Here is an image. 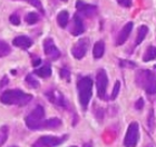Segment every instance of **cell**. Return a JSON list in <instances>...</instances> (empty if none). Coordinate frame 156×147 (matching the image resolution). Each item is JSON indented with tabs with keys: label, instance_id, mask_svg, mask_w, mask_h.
<instances>
[{
	"label": "cell",
	"instance_id": "obj_1",
	"mask_svg": "<svg viewBox=\"0 0 156 147\" xmlns=\"http://www.w3.org/2000/svg\"><path fill=\"white\" fill-rule=\"evenodd\" d=\"M33 99L30 94H26L20 89H8L3 92L0 96V101L5 105H16V106H25L29 104Z\"/></svg>",
	"mask_w": 156,
	"mask_h": 147
},
{
	"label": "cell",
	"instance_id": "obj_2",
	"mask_svg": "<svg viewBox=\"0 0 156 147\" xmlns=\"http://www.w3.org/2000/svg\"><path fill=\"white\" fill-rule=\"evenodd\" d=\"M135 82L150 95L156 94V76L148 69L140 70L135 76Z\"/></svg>",
	"mask_w": 156,
	"mask_h": 147
},
{
	"label": "cell",
	"instance_id": "obj_3",
	"mask_svg": "<svg viewBox=\"0 0 156 147\" xmlns=\"http://www.w3.org/2000/svg\"><path fill=\"white\" fill-rule=\"evenodd\" d=\"M78 97L83 109H87L93 95V80L90 77H83L77 82Z\"/></svg>",
	"mask_w": 156,
	"mask_h": 147
},
{
	"label": "cell",
	"instance_id": "obj_4",
	"mask_svg": "<svg viewBox=\"0 0 156 147\" xmlns=\"http://www.w3.org/2000/svg\"><path fill=\"white\" fill-rule=\"evenodd\" d=\"M44 117H45V109L42 106L38 105L26 117V119H25L26 126L31 131H39V126L41 124V121H44Z\"/></svg>",
	"mask_w": 156,
	"mask_h": 147
},
{
	"label": "cell",
	"instance_id": "obj_5",
	"mask_svg": "<svg viewBox=\"0 0 156 147\" xmlns=\"http://www.w3.org/2000/svg\"><path fill=\"white\" fill-rule=\"evenodd\" d=\"M140 138V126L136 121L130 123L127 128L126 135L124 138V146L125 147H135L137 145Z\"/></svg>",
	"mask_w": 156,
	"mask_h": 147
},
{
	"label": "cell",
	"instance_id": "obj_6",
	"mask_svg": "<svg viewBox=\"0 0 156 147\" xmlns=\"http://www.w3.org/2000/svg\"><path fill=\"white\" fill-rule=\"evenodd\" d=\"M96 86H97L98 97L105 100L106 98V90L108 86V77L104 69H99L96 75Z\"/></svg>",
	"mask_w": 156,
	"mask_h": 147
},
{
	"label": "cell",
	"instance_id": "obj_7",
	"mask_svg": "<svg viewBox=\"0 0 156 147\" xmlns=\"http://www.w3.org/2000/svg\"><path fill=\"white\" fill-rule=\"evenodd\" d=\"M67 136L64 137H56V136H41L39 137L31 147H56L59 146L65 141Z\"/></svg>",
	"mask_w": 156,
	"mask_h": 147
},
{
	"label": "cell",
	"instance_id": "obj_8",
	"mask_svg": "<svg viewBox=\"0 0 156 147\" xmlns=\"http://www.w3.org/2000/svg\"><path fill=\"white\" fill-rule=\"evenodd\" d=\"M88 46H89V40L87 38H81L74 45L72 49V54L76 59L84 58L85 55L87 54Z\"/></svg>",
	"mask_w": 156,
	"mask_h": 147
},
{
	"label": "cell",
	"instance_id": "obj_9",
	"mask_svg": "<svg viewBox=\"0 0 156 147\" xmlns=\"http://www.w3.org/2000/svg\"><path fill=\"white\" fill-rule=\"evenodd\" d=\"M44 51H45V55L47 57H49L50 59L55 60V59H58L60 57V51L58 50V48L56 47L54 40L50 39V38H47V39L44 41Z\"/></svg>",
	"mask_w": 156,
	"mask_h": 147
},
{
	"label": "cell",
	"instance_id": "obj_10",
	"mask_svg": "<svg viewBox=\"0 0 156 147\" xmlns=\"http://www.w3.org/2000/svg\"><path fill=\"white\" fill-rule=\"evenodd\" d=\"M76 8H77L78 12L84 15L85 17L91 18L97 13V7L94 5H89V3H85L81 0H77L76 2Z\"/></svg>",
	"mask_w": 156,
	"mask_h": 147
},
{
	"label": "cell",
	"instance_id": "obj_11",
	"mask_svg": "<svg viewBox=\"0 0 156 147\" xmlns=\"http://www.w3.org/2000/svg\"><path fill=\"white\" fill-rule=\"evenodd\" d=\"M46 96L49 99V101H51L52 104L57 105L59 107L66 108L67 107V101H66L65 97L62 93L58 92L57 89H50L49 92L46 93Z\"/></svg>",
	"mask_w": 156,
	"mask_h": 147
},
{
	"label": "cell",
	"instance_id": "obj_12",
	"mask_svg": "<svg viewBox=\"0 0 156 147\" xmlns=\"http://www.w3.org/2000/svg\"><path fill=\"white\" fill-rule=\"evenodd\" d=\"M133 23H127L125 26L122 28V30L119 31L118 33V36H117V39H116V45L117 46H122L125 44L127 39H128V37H129L130 33H132V30H133Z\"/></svg>",
	"mask_w": 156,
	"mask_h": 147
},
{
	"label": "cell",
	"instance_id": "obj_13",
	"mask_svg": "<svg viewBox=\"0 0 156 147\" xmlns=\"http://www.w3.org/2000/svg\"><path fill=\"white\" fill-rule=\"evenodd\" d=\"M85 31V26L83 23V19L80 18V16L78 13L74 15V20H73V26L70 29V33L74 36H79Z\"/></svg>",
	"mask_w": 156,
	"mask_h": 147
},
{
	"label": "cell",
	"instance_id": "obj_14",
	"mask_svg": "<svg viewBox=\"0 0 156 147\" xmlns=\"http://www.w3.org/2000/svg\"><path fill=\"white\" fill-rule=\"evenodd\" d=\"M12 45L18 47V48L26 50V49H29L33 46V40L27 36H18L12 40Z\"/></svg>",
	"mask_w": 156,
	"mask_h": 147
},
{
	"label": "cell",
	"instance_id": "obj_15",
	"mask_svg": "<svg viewBox=\"0 0 156 147\" xmlns=\"http://www.w3.org/2000/svg\"><path fill=\"white\" fill-rule=\"evenodd\" d=\"M62 126V121L59 118H50V119H46L42 121L40 126H39V131L41 129H56Z\"/></svg>",
	"mask_w": 156,
	"mask_h": 147
},
{
	"label": "cell",
	"instance_id": "obj_16",
	"mask_svg": "<svg viewBox=\"0 0 156 147\" xmlns=\"http://www.w3.org/2000/svg\"><path fill=\"white\" fill-rule=\"evenodd\" d=\"M105 52V44L104 41H97V43L94 45V48H93V55H94V58L99 59L104 56Z\"/></svg>",
	"mask_w": 156,
	"mask_h": 147
},
{
	"label": "cell",
	"instance_id": "obj_17",
	"mask_svg": "<svg viewBox=\"0 0 156 147\" xmlns=\"http://www.w3.org/2000/svg\"><path fill=\"white\" fill-rule=\"evenodd\" d=\"M34 72H35L37 76L41 77V78H48V77H50V75H51V67H50L49 64H46V65H44L39 69H36Z\"/></svg>",
	"mask_w": 156,
	"mask_h": 147
},
{
	"label": "cell",
	"instance_id": "obj_18",
	"mask_svg": "<svg viewBox=\"0 0 156 147\" xmlns=\"http://www.w3.org/2000/svg\"><path fill=\"white\" fill-rule=\"evenodd\" d=\"M69 21V13L66 10H62L57 15V23L62 28H66Z\"/></svg>",
	"mask_w": 156,
	"mask_h": 147
},
{
	"label": "cell",
	"instance_id": "obj_19",
	"mask_svg": "<svg viewBox=\"0 0 156 147\" xmlns=\"http://www.w3.org/2000/svg\"><path fill=\"white\" fill-rule=\"evenodd\" d=\"M147 33H148V28L147 26H140L137 30V36H136V40H135V45L138 46L140 44H142L144 39H145V37H146Z\"/></svg>",
	"mask_w": 156,
	"mask_h": 147
},
{
	"label": "cell",
	"instance_id": "obj_20",
	"mask_svg": "<svg viewBox=\"0 0 156 147\" xmlns=\"http://www.w3.org/2000/svg\"><path fill=\"white\" fill-rule=\"evenodd\" d=\"M156 59V47L151 46L147 48V50L145 51L143 56V61H151Z\"/></svg>",
	"mask_w": 156,
	"mask_h": 147
},
{
	"label": "cell",
	"instance_id": "obj_21",
	"mask_svg": "<svg viewBox=\"0 0 156 147\" xmlns=\"http://www.w3.org/2000/svg\"><path fill=\"white\" fill-rule=\"evenodd\" d=\"M8 136H9V128H8V126L0 127V147H2V145L7 142Z\"/></svg>",
	"mask_w": 156,
	"mask_h": 147
},
{
	"label": "cell",
	"instance_id": "obj_22",
	"mask_svg": "<svg viewBox=\"0 0 156 147\" xmlns=\"http://www.w3.org/2000/svg\"><path fill=\"white\" fill-rule=\"evenodd\" d=\"M11 52V48L7 43L0 40V57H6Z\"/></svg>",
	"mask_w": 156,
	"mask_h": 147
},
{
	"label": "cell",
	"instance_id": "obj_23",
	"mask_svg": "<svg viewBox=\"0 0 156 147\" xmlns=\"http://www.w3.org/2000/svg\"><path fill=\"white\" fill-rule=\"evenodd\" d=\"M26 21L29 25H35L39 21V15L36 12H29L26 16Z\"/></svg>",
	"mask_w": 156,
	"mask_h": 147
},
{
	"label": "cell",
	"instance_id": "obj_24",
	"mask_svg": "<svg viewBox=\"0 0 156 147\" xmlns=\"http://www.w3.org/2000/svg\"><path fill=\"white\" fill-rule=\"evenodd\" d=\"M25 82H26V84L29 87H31V88H38L39 87V82H37L36 79L34 78L31 75H28L26 77V79H25Z\"/></svg>",
	"mask_w": 156,
	"mask_h": 147
},
{
	"label": "cell",
	"instance_id": "obj_25",
	"mask_svg": "<svg viewBox=\"0 0 156 147\" xmlns=\"http://www.w3.org/2000/svg\"><path fill=\"white\" fill-rule=\"evenodd\" d=\"M13 1H18V0H13ZM21 1H26V2L30 3L33 7H35V8H37L38 10H40L41 12H44L42 6H41V1H40V0H21Z\"/></svg>",
	"mask_w": 156,
	"mask_h": 147
},
{
	"label": "cell",
	"instance_id": "obj_26",
	"mask_svg": "<svg viewBox=\"0 0 156 147\" xmlns=\"http://www.w3.org/2000/svg\"><path fill=\"white\" fill-rule=\"evenodd\" d=\"M119 89H120V82H118V80H117V82H115V85H114V89H113V93H112V96H111L112 99H115V98L117 97L118 93H119Z\"/></svg>",
	"mask_w": 156,
	"mask_h": 147
},
{
	"label": "cell",
	"instance_id": "obj_27",
	"mask_svg": "<svg viewBox=\"0 0 156 147\" xmlns=\"http://www.w3.org/2000/svg\"><path fill=\"white\" fill-rule=\"evenodd\" d=\"M9 20H10V23H12V25H15V26H18L20 23V17H19V15H17V13H12V15L10 16Z\"/></svg>",
	"mask_w": 156,
	"mask_h": 147
},
{
	"label": "cell",
	"instance_id": "obj_28",
	"mask_svg": "<svg viewBox=\"0 0 156 147\" xmlns=\"http://www.w3.org/2000/svg\"><path fill=\"white\" fill-rule=\"evenodd\" d=\"M60 76H62V78H65L66 80H69L70 79V72L67 68H62L60 69Z\"/></svg>",
	"mask_w": 156,
	"mask_h": 147
},
{
	"label": "cell",
	"instance_id": "obj_29",
	"mask_svg": "<svg viewBox=\"0 0 156 147\" xmlns=\"http://www.w3.org/2000/svg\"><path fill=\"white\" fill-rule=\"evenodd\" d=\"M119 65L122 67H129V68H134L135 67V64L132 61H128V60H119Z\"/></svg>",
	"mask_w": 156,
	"mask_h": 147
},
{
	"label": "cell",
	"instance_id": "obj_30",
	"mask_svg": "<svg viewBox=\"0 0 156 147\" xmlns=\"http://www.w3.org/2000/svg\"><path fill=\"white\" fill-rule=\"evenodd\" d=\"M117 2L119 3L120 6L125 7V8H128V7L132 6V0H117Z\"/></svg>",
	"mask_w": 156,
	"mask_h": 147
},
{
	"label": "cell",
	"instance_id": "obj_31",
	"mask_svg": "<svg viewBox=\"0 0 156 147\" xmlns=\"http://www.w3.org/2000/svg\"><path fill=\"white\" fill-rule=\"evenodd\" d=\"M143 107H144V99L143 98H140V99L135 103V108H136L137 110H140Z\"/></svg>",
	"mask_w": 156,
	"mask_h": 147
},
{
	"label": "cell",
	"instance_id": "obj_32",
	"mask_svg": "<svg viewBox=\"0 0 156 147\" xmlns=\"http://www.w3.org/2000/svg\"><path fill=\"white\" fill-rule=\"evenodd\" d=\"M148 126H150V128H152L154 126V113H153V110H151L150 115H148Z\"/></svg>",
	"mask_w": 156,
	"mask_h": 147
},
{
	"label": "cell",
	"instance_id": "obj_33",
	"mask_svg": "<svg viewBox=\"0 0 156 147\" xmlns=\"http://www.w3.org/2000/svg\"><path fill=\"white\" fill-rule=\"evenodd\" d=\"M83 147H91V144H90V143H86V144H85Z\"/></svg>",
	"mask_w": 156,
	"mask_h": 147
},
{
	"label": "cell",
	"instance_id": "obj_34",
	"mask_svg": "<svg viewBox=\"0 0 156 147\" xmlns=\"http://www.w3.org/2000/svg\"><path fill=\"white\" fill-rule=\"evenodd\" d=\"M62 1H67V0H62Z\"/></svg>",
	"mask_w": 156,
	"mask_h": 147
},
{
	"label": "cell",
	"instance_id": "obj_35",
	"mask_svg": "<svg viewBox=\"0 0 156 147\" xmlns=\"http://www.w3.org/2000/svg\"><path fill=\"white\" fill-rule=\"evenodd\" d=\"M72 147H76V146H72Z\"/></svg>",
	"mask_w": 156,
	"mask_h": 147
},
{
	"label": "cell",
	"instance_id": "obj_36",
	"mask_svg": "<svg viewBox=\"0 0 156 147\" xmlns=\"http://www.w3.org/2000/svg\"><path fill=\"white\" fill-rule=\"evenodd\" d=\"M12 147H16V146H12Z\"/></svg>",
	"mask_w": 156,
	"mask_h": 147
},
{
	"label": "cell",
	"instance_id": "obj_37",
	"mask_svg": "<svg viewBox=\"0 0 156 147\" xmlns=\"http://www.w3.org/2000/svg\"><path fill=\"white\" fill-rule=\"evenodd\" d=\"M150 147H152V146H150Z\"/></svg>",
	"mask_w": 156,
	"mask_h": 147
}]
</instances>
